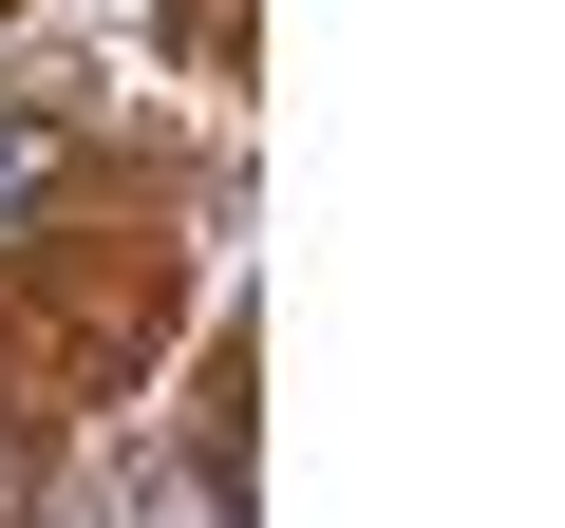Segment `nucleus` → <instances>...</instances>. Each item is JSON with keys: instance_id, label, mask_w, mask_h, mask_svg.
Masks as SVG:
<instances>
[{"instance_id": "obj_1", "label": "nucleus", "mask_w": 565, "mask_h": 528, "mask_svg": "<svg viewBox=\"0 0 565 528\" xmlns=\"http://www.w3.org/2000/svg\"><path fill=\"white\" fill-rule=\"evenodd\" d=\"M39 170H57V133H39V114H0V208H20Z\"/></svg>"}]
</instances>
